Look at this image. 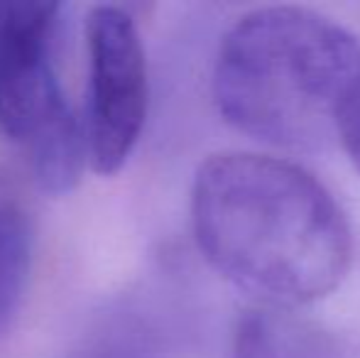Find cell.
<instances>
[{"label": "cell", "instance_id": "obj_3", "mask_svg": "<svg viewBox=\"0 0 360 358\" xmlns=\"http://www.w3.org/2000/svg\"><path fill=\"white\" fill-rule=\"evenodd\" d=\"M62 5L0 0V130L49 194L74 189L89 160L86 128L57 74Z\"/></svg>", "mask_w": 360, "mask_h": 358}, {"label": "cell", "instance_id": "obj_7", "mask_svg": "<svg viewBox=\"0 0 360 358\" xmlns=\"http://www.w3.org/2000/svg\"><path fill=\"white\" fill-rule=\"evenodd\" d=\"M338 145L348 153L353 167L360 172V89L348 103L346 113L341 120V133H338Z\"/></svg>", "mask_w": 360, "mask_h": 358}, {"label": "cell", "instance_id": "obj_5", "mask_svg": "<svg viewBox=\"0 0 360 358\" xmlns=\"http://www.w3.org/2000/svg\"><path fill=\"white\" fill-rule=\"evenodd\" d=\"M233 358H348L341 341L297 312L252 307L233 334Z\"/></svg>", "mask_w": 360, "mask_h": 358}, {"label": "cell", "instance_id": "obj_1", "mask_svg": "<svg viewBox=\"0 0 360 358\" xmlns=\"http://www.w3.org/2000/svg\"><path fill=\"white\" fill-rule=\"evenodd\" d=\"M191 229L206 263L270 309L328 297L353 260L351 226L331 191L272 155H209L191 184Z\"/></svg>", "mask_w": 360, "mask_h": 358}, {"label": "cell", "instance_id": "obj_4", "mask_svg": "<svg viewBox=\"0 0 360 358\" xmlns=\"http://www.w3.org/2000/svg\"><path fill=\"white\" fill-rule=\"evenodd\" d=\"M89 94L86 148L96 172L115 174L145 128L150 103L147 57L133 15L118 5H94L86 15Z\"/></svg>", "mask_w": 360, "mask_h": 358}, {"label": "cell", "instance_id": "obj_6", "mask_svg": "<svg viewBox=\"0 0 360 358\" xmlns=\"http://www.w3.org/2000/svg\"><path fill=\"white\" fill-rule=\"evenodd\" d=\"M34 226L27 201L0 174V334L8 331L27 290L32 270Z\"/></svg>", "mask_w": 360, "mask_h": 358}, {"label": "cell", "instance_id": "obj_2", "mask_svg": "<svg viewBox=\"0 0 360 358\" xmlns=\"http://www.w3.org/2000/svg\"><path fill=\"white\" fill-rule=\"evenodd\" d=\"M211 84L228 125L272 148L319 153L338 143L360 89V39L307 8L252 10L223 34Z\"/></svg>", "mask_w": 360, "mask_h": 358}, {"label": "cell", "instance_id": "obj_8", "mask_svg": "<svg viewBox=\"0 0 360 358\" xmlns=\"http://www.w3.org/2000/svg\"><path fill=\"white\" fill-rule=\"evenodd\" d=\"M84 358H135L130 351H125V349H96V351H91V354H86Z\"/></svg>", "mask_w": 360, "mask_h": 358}]
</instances>
